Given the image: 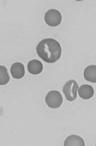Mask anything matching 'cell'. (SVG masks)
Returning a JSON list of instances; mask_svg holds the SVG:
<instances>
[{"mask_svg": "<svg viewBox=\"0 0 96 146\" xmlns=\"http://www.w3.org/2000/svg\"><path fill=\"white\" fill-rule=\"evenodd\" d=\"M45 102L49 107L57 109L61 105L63 98L60 92L57 91H51L47 94Z\"/></svg>", "mask_w": 96, "mask_h": 146, "instance_id": "obj_3", "label": "cell"}, {"mask_svg": "<svg viewBox=\"0 0 96 146\" xmlns=\"http://www.w3.org/2000/svg\"><path fill=\"white\" fill-rule=\"evenodd\" d=\"M78 89V85L75 80H71L65 84L63 88V92L67 100L73 101L75 100L77 96Z\"/></svg>", "mask_w": 96, "mask_h": 146, "instance_id": "obj_2", "label": "cell"}, {"mask_svg": "<svg viewBox=\"0 0 96 146\" xmlns=\"http://www.w3.org/2000/svg\"><path fill=\"white\" fill-rule=\"evenodd\" d=\"M78 94L81 98L84 100H89L93 96L94 91L91 86L88 84H84L79 87Z\"/></svg>", "mask_w": 96, "mask_h": 146, "instance_id": "obj_6", "label": "cell"}, {"mask_svg": "<svg viewBox=\"0 0 96 146\" xmlns=\"http://www.w3.org/2000/svg\"><path fill=\"white\" fill-rule=\"evenodd\" d=\"M36 51L39 57L48 63L57 61L61 54V45L53 39H45L39 42L36 47Z\"/></svg>", "mask_w": 96, "mask_h": 146, "instance_id": "obj_1", "label": "cell"}, {"mask_svg": "<svg viewBox=\"0 0 96 146\" xmlns=\"http://www.w3.org/2000/svg\"><path fill=\"white\" fill-rule=\"evenodd\" d=\"M45 20L46 23L49 26H57L61 22L62 16L60 12L52 9L48 10L45 13Z\"/></svg>", "mask_w": 96, "mask_h": 146, "instance_id": "obj_4", "label": "cell"}, {"mask_svg": "<svg viewBox=\"0 0 96 146\" xmlns=\"http://www.w3.org/2000/svg\"><path fill=\"white\" fill-rule=\"evenodd\" d=\"M10 70L13 77L16 79H21L25 75L24 66L20 62H16L13 64Z\"/></svg>", "mask_w": 96, "mask_h": 146, "instance_id": "obj_5", "label": "cell"}, {"mask_svg": "<svg viewBox=\"0 0 96 146\" xmlns=\"http://www.w3.org/2000/svg\"><path fill=\"white\" fill-rule=\"evenodd\" d=\"M27 68L29 73L32 74L37 75L42 72L43 70V65L40 61L34 59L29 62Z\"/></svg>", "mask_w": 96, "mask_h": 146, "instance_id": "obj_7", "label": "cell"}, {"mask_svg": "<svg viewBox=\"0 0 96 146\" xmlns=\"http://www.w3.org/2000/svg\"><path fill=\"white\" fill-rule=\"evenodd\" d=\"M65 146H84L85 142L83 139L76 135H70L64 142Z\"/></svg>", "mask_w": 96, "mask_h": 146, "instance_id": "obj_8", "label": "cell"}, {"mask_svg": "<svg viewBox=\"0 0 96 146\" xmlns=\"http://www.w3.org/2000/svg\"><path fill=\"white\" fill-rule=\"evenodd\" d=\"M9 80V75L6 67L0 66V85L3 86L7 84Z\"/></svg>", "mask_w": 96, "mask_h": 146, "instance_id": "obj_10", "label": "cell"}, {"mask_svg": "<svg viewBox=\"0 0 96 146\" xmlns=\"http://www.w3.org/2000/svg\"><path fill=\"white\" fill-rule=\"evenodd\" d=\"M84 77L87 81L92 82H96V66H89L84 71Z\"/></svg>", "mask_w": 96, "mask_h": 146, "instance_id": "obj_9", "label": "cell"}]
</instances>
